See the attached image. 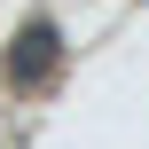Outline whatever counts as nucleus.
I'll return each mask as SVG.
<instances>
[{
	"label": "nucleus",
	"mask_w": 149,
	"mask_h": 149,
	"mask_svg": "<svg viewBox=\"0 0 149 149\" xmlns=\"http://www.w3.org/2000/svg\"><path fill=\"white\" fill-rule=\"evenodd\" d=\"M55 47H63V31H55V24H31V31L16 39V55H8V79H16V86H39L47 63H55Z\"/></svg>",
	"instance_id": "f257e3e1"
}]
</instances>
